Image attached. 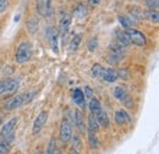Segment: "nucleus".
<instances>
[{
	"label": "nucleus",
	"instance_id": "32",
	"mask_svg": "<svg viewBox=\"0 0 159 154\" xmlns=\"http://www.w3.org/2000/svg\"><path fill=\"white\" fill-rule=\"evenodd\" d=\"M97 47H98V39L96 38H91L88 40V44H87V48H88V50L89 52H93V50H96L97 49Z\"/></svg>",
	"mask_w": 159,
	"mask_h": 154
},
{
	"label": "nucleus",
	"instance_id": "36",
	"mask_svg": "<svg viewBox=\"0 0 159 154\" xmlns=\"http://www.w3.org/2000/svg\"><path fill=\"white\" fill-rule=\"evenodd\" d=\"M118 72V77H125V79H127V77H129V74H127V71L126 70H119V71H116Z\"/></svg>",
	"mask_w": 159,
	"mask_h": 154
},
{
	"label": "nucleus",
	"instance_id": "5",
	"mask_svg": "<svg viewBox=\"0 0 159 154\" xmlns=\"http://www.w3.org/2000/svg\"><path fill=\"white\" fill-rule=\"evenodd\" d=\"M59 136L62 143H67V142L71 139V136H72V127H71V124L67 121V119H64V120L61 121V125H60V130H59Z\"/></svg>",
	"mask_w": 159,
	"mask_h": 154
},
{
	"label": "nucleus",
	"instance_id": "17",
	"mask_svg": "<svg viewBox=\"0 0 159 154\" xmlns=\"http://www.w3.org/2000/svg\"><path fill=\"white\" fill-rule=\"evenodd\" d=\"M88 108H89L91 114H93V115L99 114L100 111L103 110V109H102V104H100V102L97 99V98H91V99H89Z\"/></svg>",
	"mask_w": 159,
	"mask_h": 154
},
{
	"label": "nucleus",
	"instance_id": "40",
	"mask_svg": "<svg viewBox=\"0 0 159 154\" xmlns=\"http://www.w3.org/2000/svg\"><path fill=\"white\" fill-rule=\"evenodd\" d=\"M2 124V117H0V125Z\"/></svg>",
	"mask_w": 159,
	"mask_h": 154
},
{
	"label": "nucleus",
	"instance_id": "28",
	"mask_svg": "<svg viewBox=\"0 0 159 154\" xmlns=\"http://www.w3.org/2000/svg\"><path fill=\"white\" fill-rule=\"evenodd\" d=\"M27 27H28L31 33H36L38 31V21H37V19L30 17L28 21H27Z\"/></svg>",
	"mask_w": 159,
	"mask_h": 154
},
{
	"label": "nucleus",
	"instance_id": "11",
	"mask_svg": "<svg viewBox=\"0 0 159 154\" xmlns=\"http://www.w3.org/2000/svg\"><path fill=\"white\" fill-rule=\"evenodd\" d=\"M74 122H75V126L79 129V131L84 135V132L87 131V127H86V124H84V116H83V113L76 109L75 110V114H74Z\"/></svg>",
	"mask_w": 159,
	"mask_h": 154
},
{
	"label": "nucleus",
	"instance_id": "35",
	"mask_svg": "<svg viewBox=\"0 0 159 154\" xmlns=\"http://www.w3.org/2000/svg\"><path fill=\"white\" fill-rule=\"evenodd\" d=\"M7 7V0H0V12H4Z\"/></svg>",
	"mask_w": 159,
	"mask_h": 154
},
{
	"label": "nucleus",
	"instance_id": "37",
	"mask_svg": "<svg viewBox=\"0 0 159 154\" xmlns=\"http://www.w3.org/2000/svg\"><path fill=\"white\" fill-rule=\"evenodd\" d=\"M88 4L91 7H97L100 4V0H88Z\"/></svg>",
	"mask_w": 159,
	"mask_h": 154
},
{
	"label": "nucleus",
	"instance_id": "9",
	"mask_svg": "<svg viewBox=\"0 0 159 154\" xmlns=\"http://www.w3.org/2000/svg\"><path fill=\"white\" fill-rule=\"evenodd\" d=\"M71 19H72L71 15L65 14V15L61 17V20H60L58 32H59V34L61 36L62 39H65V37H66L67 33H69V28H70V25H71Z\"/></svg>",
	"mask_w": 159,
	"mask_h": 154
},
{
	"label": "nucleus",
	"instance_id": "15",
	"mask_svg": "<svg viewBox=\"0 0 159 154\" xmlns=\"http://www.w3.org/2000/svg\"><path fill=\"white\" fill-rule=\"evenodd\" d=\"M116 39H118V44L122 48H127L131 44L130 37H129L126 31H118L116 32Z\"/></svg>",
	"mask_w": 159,
	"mask_h": 154
},
{
	"label": "nucleus",
	"instance_id": "20",
	"mask_svg": "<svg viewBox=\"0 0 159 154\" xmlns=\"http://www.w3.org/2000/svg\"><path fill=\"white\" fill-rule=\"evenodd\" d=\"M99 124H98V121H97V119H96V116L93 115V114H91V115L88 116V124H87V129H88V131H91V132H98L99 131Z\"/></svg>",
	"mask_w": 159,
	"mask_h": 154
},
{
	"label": "nucleus",
	"instance_id": "22",
	"mask_svg": "<svg viewBox=\"0 0 159 154\" xmlns=\"http://www.w3.org/2000/svg\"><path fill=\"white\" fill-rule=\"evenodd\" d=\"M94 116H96V119H97L99 126H103V127H109V126H110L109 117H108V114H107L105 111L102 110L99 114H97V115H94Z\"/></svg>",
	"mask_w": 159,
	"mask_h": 154
},
{
	"label": "nucleus",
	"instance_id": "34",
	"mask_svg": "<svg viewBox=\"0 0 159 154\" xmlns=\"http://www.w3.org/2000/svg\"><path fill=\"white\" fill-rule=\"evenodd\" d=\"M83 96H84L86 99H91V98H93V89H92L89 86H86V87H84Z\"/></svg>",
	"mask_w": 159,
	"mask_h": 154
},
{
	"label": "nucleus",
	"instance_id": "39",
	"mask_svg": "<svg viewBox=\"0 0 159 154\" xmlns=\"http://www.w3.org/2000/svg\"><path fill=\"white\" fill-rule=\"evenodd\" d=\"M54 154H62L60 151H58V149H55V152H54Z\"/></svg>",
	"mask_w": 159,
	"mask_h": 154
},
{
	"label": "nucleus",
	"instance_id": "23",
	"mask_svg": "<svg viewBox=\"0 0 159 154\" xmlns=\"http://www.w3.org/2000/svg\"><path fill=\"white\" fill-rule=\"evenodd\" d=\"M88 146H89L91 149H98L99 141H98V137L96 135V132L88 131Z\"/></svg>",
	"mask_w": 159,
	"mask_h": 154
},
{
	"label": "nucleus",
	"instance_id": "12",
	"mask_svg": "<svg viewBox=\"0 0 159 154\" xmlns=\"http://www.w3.org/2000/svg\"><path fill=\"white\" fill-rule=\"evenodd\" d=\"M22 105H23V103H22V97L20 94V96H15L10 98L6 102V104L4 105V109L5 110H15V109H19Z\"/></svg>",
	"mask_w": 159,
	"mask_h": 154
},
{
	"label": "nucleus",
	"instance_id": "6",
	"mask_svg": "<svg viewBox=\"0 0 159 154\" xmlns=\"http://www.w3.org/2000/svg\"><path fill=\"white\" fill-rule=\"evenodd\" d=\"M37 10L43 17H50L54 12L53 10V1L52 0H38Z\"/></svg>",
	"mask_w": 159,
	"mask_h": 154
},
{
	"label": "nucleus",
	"instance_id": "16",
	"mask_svg": "<svg viewBox=\"0 0 159 154\" xmlns=\"http://www.w3.org/2000/svg\"><path fill=\"white\" fill-rule=\"evenodd\" d=\"M87 15H88V7H87V5L83 4V2H80L79 5L74 9V16H75L76 19L82 20V19H84Z\"/></svg>",
	"mask_w": 159,
	"mask_h": 154
},
{
	"label": "nucleus",
	"instance_id": "7",
	"mask_svg": "<svg viewBox=\"0 0 159 154\" xmlns=\"http://www.w3.org/2000/svg\"><path fill=\"white\" fill-rule=\"evenodd\" d=\"M126 32H127V34H129V37H130L131 43H134V44L137 45V47H143V45H146L147 38H146V36H144L142 32H139L137 29H134V28H129Z\"/></svg>",
	"mask_w": 159,
	"mask_h": 154
},
{
	"label": "nucleus",
	"instance_id": "31",
	"mask_svg": "<svg viewBox=\"0 0 159 154\" xmlns=\"http://www.w3.org/2000/svg\"><path fill=\"white\" fill-rule=\"evenodd\" d=\"M55 149H57V139H55V137H52L48 143V148H47L45 154H54Z\"/></svg>",
	"mask_w": 159,
	"mask_h": 154
},
{
	"label": "nucleus",
	"instance_id": "13",
	"mask_svg": "<svg viewBox=\"0 0 159 154\" xmlns=\"http://www.w3.org/2000/svg\"><path fill=\"white\" fill-rule=\"evenodd\" d=\"M118 78L119 77H118V72L115 69H104L102 79H104L105 82H109V83H114Z\"/></svg>",
	"mask_w": 159,
	"mask_h": 154
},
{
	"label": "nucleus",
	"instance_id": "30",
	"mask_svg": "<svg viewBox=\"0 0 159 154\" xmlns=\"http://www.w3.org/2000/svg\"><path fill=\"white\" fill-rule=\"evenodd\" d=\"M147 19L149 20L151 22H154V23H158L159 21V14L157 10H149L147 14H146Z\"/></svg>",
	"mask_w": 159,
	"mask_h": 154
},
{
	"label": "nucleus",
	"instance_id": "14",
	"mask_svg": "<svg viewBox=\"0 0 159 154\" xmlns=\"http://www.w3.org/2000/svg\"><path fill=\"white\" fill-rule=\"evenodd\" d=\"M114 119H115V122L119 126H124L126 122H130L131 121V117H130V115L125 110H118L115 113V115H114Z\"/></svg>",
	"mask_w": 159,
	"mask_h": 154
},
{
	"label": "nucleus",
	"instance_id": "10",
	"mask_svg": "<svg viewBox=\"0 0 159 154\" xmlns=\"http://www.w3.org/2000/svg\"><path fill=\"white\" fill-rule=\"evenodd\" d=\"M17 122H19V117L15 116V117H11L6 124H4V126L1 127V131H0V137L1 138H5V137H7L9 135H11L14 132Z\"/></svg>",
	"mask_w": 159,
	"mask_h": 154
},
{
	"label": "nucleus",
	"instance_id": "26",
	"mask_svg": "<svg viewBox=\"0 0 159 154\" xmlns=\"http://www.w3.org/2000/svg\"><path fill=\"white\" fill-rule=\"evenodd\" d=\"M119 21H120V23H121V26H122L125 29L134 28V26H135V22L130 19V16H119Z\"/></svg>",
	"mask_w": 159,
	"mask_h": 154
},
{
	"label": "nucleus",
	"instance_id": "38",
	"mask_svg": "<svg viewBox=\"0 0 159 154\" xmlns=\"http://www.w3.org/2000/svg\"><path fill=\"white\" fill-rule=\"evenodd\" d=\"M67 154H81L79 152V151H76V149H74V148H71V149H70V151H69V153Z\"/></svg>",
	"mask_w": 159,
	"mask_h": 154
},
{
	"label": "nucleus",
	"instance_id": "33",
	"mask_svg": "<svg viewBox=\"0 0 159 154\" xmlns=\"http://www.w3.org/2000/svg\"><path fill=\"white\" fill-rule=\"evenodd\" d=\"M146 4L151 10H157L159 7V0H146Z\"/></svg>",
	"mask_w": 159,
	"mask_h": 154
},
{
	"label": "nucleus",
	"instance_id": "25",
	"mask_svg": "<svg viewBox=\"0 0 159 154\" xmlns=\"http://www.w3.org/2000/svg\"><path fill=\"white\" fill-rule=\"evenodd\" d=\"M103 71H104V67L100 64H94L91 69V76L94 78H102Z\"/></svg>",
	"mask_w": 159,
	"mask_h": 154
},
{
	"label": "nucleus",
	"instance_id": "29",
	"mask_svg": "<svg viewBox=\"0 0 159 154\" xmlns=\"http://www.w3.org/2000/svg\"><path fill=\"white\" fill-rule=\"evenodd\" d=\"M71 141H72V147H74V149H76V151H81L82 149V141H81V138H80L77 135H72L71 136Z\"/></svg>",
	"mask_w": 159,
	"mask_h": 154
},
{
	"label": "nucleus",
	"instance_id": "2",
	"mask_svg": "<svg viewBox=\"0 0 159 154\" xmlns=\"http://www.w3.org/2000/svg\"><path fill=\"white\" fill-rule=\"evenodd\" d=\"M20 87V81L19 78H6L0 82V96L7 94V93H14L16 89Z\"/></svg>",
	"mask_w": 159,
	"mask_h": 154
},
{
	"label": "nucleus",
	"instance_id": "1",
	"mask_svg": "<svg viewBox=\"0 0 159 154\" xmlns=\"http://www.w3.org/2000/svg\"><path fill=\"white\" fill-rule=\"evenodd\" d=\"M32 58V45L30 42H22L20 45L17 47L16 50V57L15 60L19 64H25L30 61Z\"/></svg>",
	"mask_w": 159,
	"mask_h": 154
},
{
	"label": "nucleus",
	"instance_id": "4",
	"mask_svg": "<svg viewBox=\"0 0 159 154\" xmlns=\"http://www.w3.org/2000/svg\"><path fill=\"white\" fill-rule=\"evenodd\" d=\"M125 57V53H124V48L120 47V45H110V49H109V54H108V62L110 65H115L120 62Z\"/></svg>",
	"mask_w": 159,
	"mask_h": 154
},
{
	"label": "nucleus",
	"instance_id": "3",
	"mask_svg": "<svg viewBox=\"0 0 159 154\" xmlns=\"http://www.w3.org/2000/svg\"><path fill=\"white\" fill-rule=\"evenodd\" d=\"M45 37L48 39V43L50 45V49L58 54L59 53V32L54 27H48L45 31Z\"/></svg>",
	"mask_w": 159,
	"mask_h": 154
},
{
	"label": "nucleus",
	"instance_id": "24",
	"mask_svg": "<svg viewBox=\"0 0 159 154\" xmlns=\"http://www.w3.org/2000/svg\"><path fill=\"white\" fill-rule=\"evenodd\" d=\"M114 97H115L118 100H120V102H124V100L129 97V94H127V92H126L125 88L118 86V87H115V89H114Z\"/></svg>",
	"mask_w": 159,
	"mask_h": 154
},
{
	"label": "nucleus",
	"instance_id": "27",
	"mask_svg": "<svg viewBox=\"0 0 159 154\" xmlns=\"http://www.w3.org/2000/svg\"><path fill=\"white\" fill-rule=\"evenodd\" d=\"M36 96H37V92H36V91H32V92H26V93L21 94L23 105H26V104L31 103V102H32V100L36 98Z\"/></svg>",
	"mask_w": 159,
	"mask_h": 154
},
{
	"label": "nucleus",
	"instance_id": "19",
	"mask_svg": "<svg viewBox=\"0 0 159 154\" xmlns=\"http://www.w3.org/2000/svg\"><path fill=\"white\" fill-rule=\"evenodd\" d=\"M72 100L79 105V106H84L86 104V98L83 96V91L80 89V88H76L74 91V94H72Z\"/></svg>",
	"mask_w": 159,
	"mask_h": 154
},
{
	"label": "nucleus",
	"instance_id": "8",
	"mask_svg": "<svg viewBox=\"0 0 159 154\" xmlns=\"http://www.w3.org/2000/svg\"><path fill=\"white\" fill-rule=\"evenodd\" d=\"M48 121V111H40L39 114L37 115L34 122H33V127H32V132L33 135H38L42 129L44 127V125Z\"/></svg>",
	"mask_w": 159,
	"mask_h": 154
},
{
	"label": "nucleus",
	"instance_id": "21",
	"mask_svg": "<svg viewBox=\"0 0 159 154\" xmlns=\"http://www.w3.org/2000/svg\"><path fill=\"white\" fill-rule=\"evenodd\" d=\"M81 39H82V34H75V36L71 38L70 43H69V50H70L71 53L77 52L80 44H81Z\"/></svg>",
	"mask_w": 159,
	"mask_h": 154
},
{
	"label": "nucleus",
	"instance_id": "18",
	"mask_svg": "<svg viewBox=\"0 0 159 154\" xmlns=\"http://www.w3.org/2000/svg\"><path fill=\"white\" fill-rule=\"evenodd\" d=\"M12 139H14V135H9L7 137L2 138V141L0 142V154H7L9 153Z\"/></svg>",
	"mask_w": 159,
	"mask_h": 154
}]
</instances>
